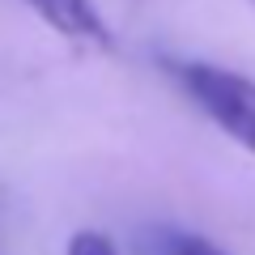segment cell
<instances>
[{"mask_svg": "<svg viewBox=\"0 0 255 255\" xmlns=\"http://www.w3.org/2000/svg\"><path fill=\"white\" fill-rule=\"evenodd\" d=\"M26 4L51 30H60L73 43H85V47H107L111 43V30L102 21V13L94 9V0H26Z\"/></svg>", "mask_w": 255, "mask_h": 255, "instance_id": "obj_2", "label": "cell"}, {"mask_svg": "<svg viewBox=\"0 0 255 255\" xmlns=\"http://www.w3.org/2000/svg\"><path fill=\"white\" fill-rule=\"evenodd\" d=\"M170 73L179 77L187 98L226 136H234L243 149L255 153V81L251 77L221 68V64H204V60H179V64H170Z\"/></svg>", "mask_w": 255, "mask_h": 255, "instance_id": "obj_1", "label": "cell"}, {"mask_svg": "<svg viewBox=\"0 0 255 255\" xmlns=\"http://www.w3.org/2000/svg\"><path fill=\"white\" fill-rule=\"evenodd\" d=\"M68 255H119V251L102 230H77L68 238Z\"/></svg>", "mask_w": 255, "mask_h": 255, "instance_id": "obj_4", "label": "cell"}, {"mask_svg": "<svg viewBox=\"0 0 255 255\" xmlns=\"http://www.w3.org/2000/svg\"><path fill=\"white\" fill-rule=\"evenodd\" d=\"M149 238H153L157 255H230L213 238L196 234V230H179V226H157V230H149Z\"/></svg>", "mask_w": 255, "mask_h": 255, "instance_id": "obj_3", "label": "cell"}]
</instances>
